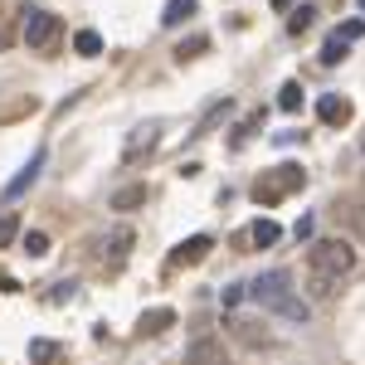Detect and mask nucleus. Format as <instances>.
<instances>
[{"instance_id": "nucleus-1", "label": "nucleus", "mask_w": 365, "mask_h": 365, "mask_svg": "<svg viewBox=\"0 0 365 365\" xmlns=\"http://www.w3.org/2000/svg\"><path fill=\"white\" fill-rule=\"evenodd\" d=\"M249 297L258 302V307H268V312H278V317H287V322H297V327L312 322V302L292 292V273H287V268L258 273V278L249 282Z\"/></svg>"}, {"instance_id": "nucleus-2", "label": "nucleus", "mask_w": 365, "mask_h": 365, "mask_svg": "<svg viewBox=\"0 0 365 365\" xmlns=\"http://www.w3.org/2000/svg\"><path fill=\"white\" fill-rule=\"evenodd\" d=\"M307 263H312V273L317 278H346L351 268H356V244L351 239H317L307 249Z\"/></svg>"}, {"instance_id": "nucleus-3", "label": "nucleus", "mask_w": 365, "mask_h": 365, "mask_svg": "<svg viewBox=\"0 0 365 365\" xmlns=\"http://www.w3.org/2000/svg\"><path fill=\"white\" fill-rule=\"evenodd\" d=\"M307 185V170L302 166H273V170H263L258 180H253V200L263 205V210H273L278 200H287L292 190H302Z\"/></svg>"}, {"instance_id": "nucleus-4", "label": "nucleus", "mask_w": 365, "mask_h": 365, "mask_svg": "<svg viewBox=\"0 0 365 365\" xmlns=\"http://www.w3.org/2000/svg\"><path fill=\"white\" fill-rule=\"evenodd\" d=\"M58 34H63V20H58L54 10H25V44L29 49H49Z\"/></svg>"}, {"instance_id": "nucleus-5", "label": "nucleus", "mask_w": 365, "mask_h": 365, "mask_svg": "<svg viewBox=\"0 0 365 365\" xmlns=\"http://www.w3.org/2000/svg\"><path fill=\"white\" fill-rule=\"evenodd\" d=\"M180 365H234V361H229V351H225L220 336H195L190 346H185Z\"/></svg>"}, {"instance_id": "nucleus-6", "label": "nucleus", "mask_w": 365, "mask_h": 365, "mask_svg": "<svg viewBox=\"0 0 365 365\" xmlns=\"http://www.w3.org/2000/svg\"><path fill=\"white\" fill-rule=\"evenodd\" d=\"M44 161H49V151L39 146V151H34V156H29V161H25V170H20V175H15V180L5 185V200H20V195H25L29 185L39 180V170H44Z\"/></svg>"}, {"instance_id": "nucleus-7", "label": "nucleus", "mask_w": 365, "mask_h": 365, "mask_svg": "<svg viewBox=\"0 0 365 365\" xmlns=\"http://www.w3.org/2000/svg\"><path fill=\"white\" fill-rule=\"evenodd\" d=\"M351 113H356V108H351L341 93H322V98H317V117H322L327 127H346V122H351Z\"/></svg>"}, {"instance_id": "nucleus-8", "label": "nucleus", "mask_w": 365, "mask_h": 365, "mask_svg": "<svg viewBox=\"0 0 365 365\" xmlns=\"http://www.w3.org/2000/svg\"><path fill=\"white\" fill-rule=\"evenodd\" d=\"M156 137H161V127H156V122L137 127V132L127 137V146H122V161H137L141 151H151V146H156Z\"/></svg>"}, {"instance_id": "nucleus-9", "label": "nucleus", "mask_w": 365, "mask_h": 365, "mask_svg": "<svg viewBox=\"0 0 365 365\" xmlns=\"http://www.w3.org/2000/svg\"><path fill=\"white\" fill-rule=\"evenodd\" d=\"M210 249H215V239H210V234H190L180 249L170 253V263H200V258H205Z\"/></svg>"}, {"instance_id": "nucleus-10", "label": "nucleus", "mask_w": 365, "mask_h": 365, "mask_svg": "<svg viewBox=\"0 0 365 365\" xmlns=\"http://www.w3.org/2000/svg\"><path fill=\"white\" fill-rule=\"evenodd\" d=\"M278 239H282L278 220H253V225H249V244H253V249H273Z\"/></svg>"}, {"instance_id": "nucleus-11", "label": "nucleus", "mask_w": 365, "mask_h": 365, "mask_svg": "<svg viewBox=\"0 0 365 365\" xmlns=\"http://www.w3.org/2000/svg\"><path fill=\"white\" fill-rule=\"evenodd\" d=\"M170 322H175V312H170V307H151V312H141L137 331H141V336H161Z\"/></svg>"}, {"instance_id": "nucleus-12", "label": "nucleus", "mask_w": 365, "mask_h": 365, "mask_svg": "<svg viewBox=\"0 0 365 365\" xmlns=\"http://www.w3.org/2000/svg\"><path fill=\"white\" fill-rule=\"evenodd\" d=\"M127 249H132V229L127 225H117L108 239H103V258H113V263H122L127 258Z\"/></svg>"}, {"instance_id": "nucleus-13", "label": "nucleus", "mask_w": 365, "mask_h": 365, "mask_svg": "<svg viewBox=\"0 0 365 365\" xmlns=\"http://www.w3.org/2000/svg\"><path fill=\"white\" fill-rule=\"evenodd\" d=\"M195 10H200V0H166V10H161V25H166V29L185 25Z\"/></svg>"}, {"instance_id": "nucleus-14", "label": "nucleus", "mask_w": 365, "mask_h": 365, "mask_svg": "<svg viewBox=\"0 0 365 365\" xmlns=\"http://www.w3.org/2000/svg\"><path fill=\"white\" fill-rule=\"evenodd\" d=\"M229 327H234V336L244 341V346H253V351H258V346H268V331H258V322H244V317H234Z\"/></svg>"}, {"instance_id": "nucleus-15", "label": "nucleus", "mask_w": 365, "mask_h": 365, "mask_svg": "<svg viewBox=\"0 0 365 365\" xmlns=\"http://www.w3.org/2000/svg\"><path fill=\"white\" fill-rule=\"evenodd\" d=\"M108 205L113 210H137V205H146V185H122V190H113Z\"/></svg>"}, {"instance_id": "nucleus-16", "label": "nucleus", "mask_w": 365, "mask_h": 365, "mask_svg": "<svg viewBox=\"0 0 365 365\" xmlns=\"http://www.w3.org/2000/svg\"><path fill=\"white\" fill-rule=\"evenodd\" d=\"M73 49L83 58H98L103 54V34H98V29H78V34H73Z\"/></svg>"}, {"instance_id": "nucleus-17", "label": "nucleus", "mask_w": 365, "mask_h": 365, "mask_svg": "<svg viewBox=\"0 0 365 365\" xmlns=\"http://www.w3.org/2000/svg\"><path fill=\"white\" fill-rule=\"evenodd\" d=\"M312 25H317V5H297L292 20H287V34H307Z\"/></svg>"}, {"instance_id": "nucleus-18", "label": "nucleus", "mask_w": 365, "mask_h": 365, "mask_svg": "<svg viewBox=\"0 0 365 365\" xmlns=\"http://www.w3.org/2000/svg\"><path fill=\"white\" fill-rule=\"evenodd\" d=\"M54 356H58V341H44V336L29 341V361H34V365H49Z\"/></svg>"}, {"instance_id": "nucleus-19", "label": "nucleus", "mask_w": 365, "mask_h": 365, "mask_svg": "<svg viewBox=\"0 0 365 365\" xmlns=\"http://www.w3.org/2000/svg\"><path fill=\"white\" fill-rule=\"evenodd\" d=\"M278 108L282 113H297V108H302V83H282L278 88Z\"/></svg>"}, {"instance_id": "nucleus-20", "label": "nucleus", "mask_w": 365, "mask_h": 365, "mask_svg": "<svg viewBox=\"0 0 365 365\" xmlns=\"http://www.w3.org/2000/svg\"><path fill=\"white\" fill-rule=\"evenodd\" d=\"M346 49H351V44H346L341 34H331V39L322 44V63H327V68H331V63H341V58H346Z\"/></svg>"}, {"instance_id": "nucleus-21", "label": "nucleus", "mask_w": 365, "mask_h": 365, "mask_svg": "<svg viewBox=\"0 0 365 365\" xmlns=\"http://www.w3.org/2000/svg\"><path fill=\"white\" fill-rule=\"evenodd\" d=\"M25 253L29 258H44V253H49V234H44V229H29L25 234Z\"/></svg>"}, {"instance_id": "nucleus-22", "label": "nucleus", "mask_w": 365, "mask_h": 365, "mask_svg": "<svg viewBox=\"0 0 365 365\" xmlns=\"http://www.w3.org/2000/svg\"><path fill=\"white\" fill-rule=\"evenodd\" d=\"M205 49H210V39H205V34H190V39H185V44H180V49H175V58H180V63H185V58L205 54Z\"/></svg>"}, {"instance_id": "nucleus-23", "label": "nucleus", "mask_w": 365, "mask_h": 365, "mask_svg": "<svg viewBox=\"0 0 365 365\" xmlns=\"http://www.w3.org/2000/svg\"><path fill=\"white\" fill-rule=\"evenodd\" d=\"M20 234V215H0V249H10Z\"/></svg>"}, {"instance_id": "nucleus-24", "label": "nucleus", "mask_w": 365, "mask_h": 365, "mask_svg": "<svg viewBox=\"0 0 365 365\" xmlns=\"http://www.w3.org/2000/svg\"><path fill=\"white\" fill-rule=\"evenodd\" d=\"M244 297H249V282H229V287H225V297H220V302H225V307H239Z\"/></svg>"}, {"instance_id": "nucleus-25", "label": "nucleus", "mask_w": 365, "mask_h": 365, "mask_svg": "<svg viewBox=\"0 0 365 365\" xmlns=\"http://www.w3.org/2000/svg\"><path fill=\"white\" fill-rule=\"evenodd\" d=\"M312 234H317V220H312V215H302V220L292 225V239H297V244H307Z\"/></svg>"}, {"instance_id": "nucleus-26", "label": "nucleus", "mask_w": 365, "mask_h": 365, "mask_svg": "<svg viewBox=\"0 0 365 365\" xmlns=\"http://www.w3.org/2000/svg\"><path fill=\"white\" fill-rule=\"evenodd\" d=\"M336 34H341V39H346V44H356V39H361V34H365V20H346V25H341Z\"/></svg>"}, {"instance_id": "nucleus-27", "label": "nucleus", "mask_w": 365, "mask_h": 365, "mask_svg": "<svg viewBox=\"0 0 365 365\" xmlns=\"http://www.w3.org/2000/svg\"><path fill=\"white\" fill-rule=\"evenodd\" d=\"M0 292H20V282H15V278H0Z\"/></svg>"}, {"instance_id": "nucleus-28", "label": "nucleus", "mask_w": 365, "mask_h": 365, "mask_svg": "<svg viewBox=\"0 0 365 365\" xmlns=\"http://www.w3.org/2000/svg\"><path fill=\"white\" fill-rule=\"evenodd\" d=\"M268 5H273V10H292L297 0H268Z\"/></svg>"}, {"instance_id": "nucleus-29", "label": "nucleus", "mask_w": 365, "mask_h": 365, "mask_svg": "<svg viewBox=\"0 0 365 365\" xmlns=\"http://www.w3.org/2000/svg\"><path fill=\"white\" fill-rule=\"evenodd\" d=\"M361 151H365V137H361Z\"/></svg>"}, {"instance_id": "nucleus-30", "label": "nucleus", "mask_w": 365, "mask_h": 365, "mask_svg": "<svg viewBox=\"0 0 365 365\" xmlns=\"http://www.w3.org/2000/svg\"><path fill=\"white\" fill-rule=\"evenodd\" d=\"M361 10H365V0H361Z\"/></svg>"}]
</instances>
